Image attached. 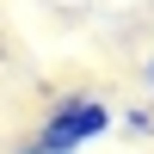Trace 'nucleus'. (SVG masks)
<instances>
[{"instance_id": "f257e3e1", "label": "nucleus", "mask_w": 154, "mask_h": 154, "mask_svg": "<svg viewBox=\"0 0 154 154\" xmlns=\"http://www.w3.org/2000/svg\"><path fill=\"white\" fill-rule=\"evenodd\" d=\"M111 130H117V111L99 93H56L43 105V117L12 142V154H80L86 142H99Z\"/></svg>"}, {"instance_id": "7ed1b4c3", "label": "nucleus", "mask_w": 154, "mask_h": 154, "mask_svg": "<svg viewBox=\"0 0 154 154\" xmlns=\"http://www.w3.org/2000/svg\"><path fill=\"white\" fill-rule=\"evenodd\" d=\"M142 86H148V99H154V56L142 62Z\"/></svg>"}, {"instance_id": "f03ea898", "label": "nucleus", "mask_w": 154, "mask_h": 154, "mask_svg": "<svg viewBox=\"0 0 154 154\" xmlns=\"http://www.w3.org/2000/svg\"><path fill=\"white\" fill-rule=\"evenodd\" d=\"M117 136H130V142H154V99L117 111Z\"/></svg>"}]
</instances>
